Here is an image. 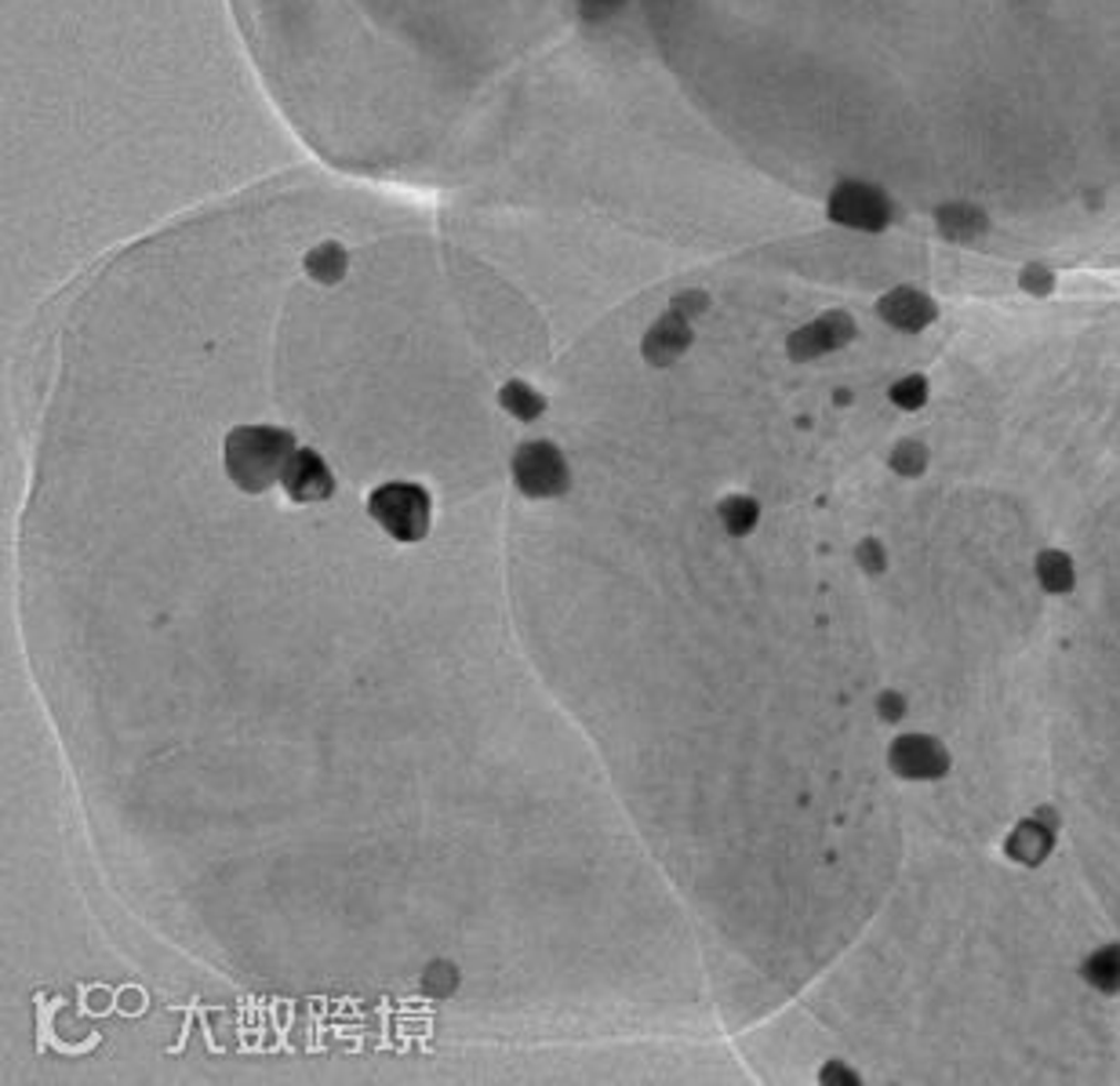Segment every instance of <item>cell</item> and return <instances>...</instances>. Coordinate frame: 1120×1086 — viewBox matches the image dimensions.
<instances>
[{"label": "cell", "instance_id": "obj_1", "mask_svg": "<svg viewBox=\"0 0 1120 1086\" xmlns=\"http://www.w3.org/2000/svg\"><path fill=\"white\" fill-rule=\"evenodd\" d=\"M295 455V437L277 426H237L222 443V462L240 491L262 494L284 477L288 458Z\"/></svg>", "mask_w": 1120, "mask_h": 1086}, {"label": "cell", "instance_id": "obj_2", "mask_svg": "<svg viewBox=\"0 0 1120 1086\" xmlns=\"http://www.w3.org/2000/svg\"><path fill=\"white\" fill-rule=\"evenodd\" d=\"M367 513L390 539L397 542H423L433 523V502L426 488L418 483H382L367 494Z\"/></svg>", "mask_w": 1120, "mask_h": 1086}, {"label": "cell", "instance_id": "obj_3", "mask_svg": "<svg viewBox=\"0 0 1120 1086\" xmlns=\"http://www.w3.org/2000/svg\"><path fill=\"white\" fill-rule=\"evenodd\" d=\"M514 483H517V491L528 498H560L568 491L571 472H568L564 455H560L553 443L531 440V443H520L514 455Z\"/></svg>", "mask_w": 1120, "mask_h": 1086}, {"label": "cell", "instance_id": "obj_4", "mask_svg": "<svg viewBox=\"0 0 1120 1086\" xmlns=\"http://www.w3.org/2000/svg\"><path fill=\"white\" fill-rule=\"evenodd\" d=\"M280 488L288 491L291 502L310 505V502H328L335 494V477H331L328 462L310 447H295V455L288 458Z\"/></svg>", "mask_w": 1120, "mask_h": 1086}, {"label": "cell", "instance_id": "obj_5", "mask_svg": "<svg viewBox=\"0 0 1120 1086\" xmlns=\"http://www.w3.org/2000/svg\"><path fill=\"white\" fill-rule=\"evenodd\" d=\"M891 763H895V771L906 777H938L946 771V752H942V745L932 738L906 734L895 741V749H891Z\"/></svg>", "mask_w": 1120, "mask_h": 1086}, {"label": "cell", "instance_id": "obj_6", "mask_svg": "<svg viewBox=\"0 0 1120 1086\" xmlns=\"http://www.w3.org/2000/svg\"><path fill=\"white\" fill-rule=\"evenodd\" d=\"M848 338H851V324L840 313H830V316H822V321H815L811 327L797 331V335L789 338V353H794L797 361H808V356L837 349L840 342H848Z\"/></svg>", "mask_w": 1120, "mask_h": 1086}, {"label": "cell", "instance_id": "obj_7", "mask_svg": "<svg viewBox=\"0 0 1120 1086\" xmlns=\"http://www.w3.org/2000/svg\"><path fill=\"white\" fill-rule=\"evenodd\" d=\"M881 313L888 316L895 327H921L932 321V302L921 299V295H913V291H899V295H891L888 302H881Z\"/></svg>", "mask_w": 1120, "mask_h": 1086}, {"label": "cell", "instance_id": "obj_8", "mask_svg": "<svg viewBox=\"0 0 1120 1086\" xmlns=\"http://www.w3.org/2000/svg\"><path fill=\"white\" fill-rule=\"evenodd\" d=\"M499 404L506 407V415H514L520 421H535L546 411V400L531 386H525V382H509V386H502Z\"/></svg>", "mask_w": 1120, "mask_h": 1086}, {"label": "cell", "instance_id": "obj_9", "mask_svg": "<svg viewBox=\"0 0 1120 1086\" xmlns=\"http://www.w3.org/2000/svg\"><path fill=\"white\" fill-rule=\"evenodd\" d=\"M1085 978L1091 981L1099 992H1117L1120 989V949L1110 944V949H1099L1085 963Z\"/></svg>", "mask_w": 1120, "mask_h": 1086}, {"label": "cell", "instance_id": "obj_10", "mask_svg": "<svg viewBox=\"0 0 1120 1086\" xmlns=\"http://www.w3.org/2000/svg\"><path fill=\"white\" fill-rule=\"evenodd\" d=\"M757 516H760V509L754 498H746V494H732L728 502H720V520L728 534H749L757 528Z\"/></svg>", "mask_w": 1120, "mask_h": 1086}, {"label": "cell", "instance_id": "obj_11", "mask_svg": "<svg viewBox=\"0 0 1120 1086\" xmlns=\"http://www.w3.org/2000/svg\"><path fill=\"white\" fill-rule=\"evenodd\" d=\"M1037 574L1051 593H1066L1069 585H1074V567H1069V560L1062 553H1044L1040 564H1037Z\"/></svg>", "mask_w": 1120, "mask_h": 1086}, {"label": "cell", "instance_id": "obj_12", "mask_svg": "<svg viewBox=\"0 0 1120 1086\" xmlns=\"http://www.w3.org/2000/svg\"><path fill=\"white\" fill-rule=\"evenodd\" d=\"M455 981H458V974H455V967H452V963H433V967L426 970V989H429V992L448 995V992L455 989Z\"/></svg>", "mask_w": 1120, "mask_h": 1086}, {"label": "cell", "instance_id": "obj_13", "mask_svg": "<svg viewBox=\"0 0 1120 1086\" xmlns=\"http://www.w3.org/2000/svg\"><path fill=\"white\" fill-rule=\"evenodd\" d=\"M891 466H895L899 472H921L924 451H921V447H913V443H902L899 451H895V458H891Z\"/></svg>", "mask_w": 1120, "mask_h": 1086}, {"label": "cell", "instance_id": "obj_14", "mask_svg": "<svg viewBox=\"0 0 1120 1086\" xmlns=\"http://www.w3.org/2000/svg\"><path fill=\"white\" fill-rule=\"evenodd\" d=\"M891 396H895V400H899L902 407H916V404L924 400V382H921V378H906V382H902V386L891 389Z\"/></svg>", "mask_w": 1120, "mask_h": 1086}, {"label": "cell", "instance_id": "obj_15", "mask_svg": "<svg viewBox=\"0 0 1120 1086\" xmlns=\"http://www.w3.org/2000/svg\"><path fill=\"white\" fill-rule=\"evenodd\" d=\"M822 1079H826V1083H837V1079L855 1083V1076H851L848 1068H840V1065H826V1068H822Z\"/></svg>", "mask_w": 1120, "mask_h": 1086}]
</instances>
